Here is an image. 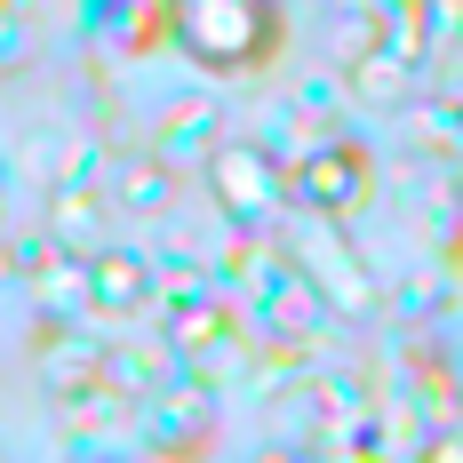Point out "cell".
<instances>
[{"label": "cell", "mask_w": 463, "mask_h": 463, "mask_svg": "<svg viewBox=\"0 0 463 463\" xmlns=\"http://www.w3.org/2000/svg\"><path fill=\"white\" fill-rule=\"evenodd\" d=\"M184 33L208 64H248V56H272V8L264 0H184Z\"/></svg>", "instance_id": "6da1fadb"}, {"label": "cell", "mask_w": 463, "mask_h": 463, "mask_svg": "<svg viewBox=\"0 0 463 463\" xmlns=\"http://www.w3.org/2000/svg\"><path fill=\"white\" fill-rule=\"evenodd\" d=\"M216 200H224L240 224L272 216V200H279L272 160H264V152H248V144H224V152H216Z\"/></svg>", "instance_id": "7a4b0ae2"}, {"label": "cell", "mask_w": 463, "mask_h": 463, "mask_svg": "<svg viewBox=\"0 0 463 463\" xmlns=\"http://www.w3.org/2000/svg\"><path fill=\"white\" fill-rule=\"evenodd\" d=\"M304 192H312L320 208H352V200H368V160H360L352 144H335V152H320V160L304 168Z\"/></svg>", "instance_id": "3957f363"}, {"label": "cell", "mask_w": 463, "mask_h": 463, "mask_svg": "<svg viewBox=\"0 0 463 463\" xmlns=\"http://www.w3.org/2000/svg\"><path fill=\"white\" fill-rule=\"evenodd\" d=\"M89 304H104V312L144 304V264H137V256H96V264H89Z\"/></svg>", "instance_id": "277c9868"}, {"label": "cell", "mask_w": 463, "mask_h": 463, "mask_svg": "<svg viewBox=\"0 0 463 463\" xmlns=\"http://www.w3.org/2000/svg\"><path fill=\"white\" fill-rule=\"evenodd\" d=\"M176 352H232V312H216V304L176 312Z\"/></svg>", "instance_id": "5b68a950"}, {"label": "cell", "mask_w": 463, "mask_h": 463, "mask_svg": "<svg viewBox=\"0 0 463 463\" xmlns=\"http://www.w3.org/2000/svg\"><path fill=\"white\" fill-rule=\"evenodd\" d=\"M120 200H128V208H160V200H168V168H160V160L128 168V176H120Z\"/></svg>", "instance_id": "8992f818"}, {"label": "cell", "mask_w": 463, "mask_h": 463, "mask_svg": "<svg viewBox=\"0 0 463 463\" xmlns=\"http://www.w3.org/2000/svg\"><path fill=\"white\" fill-rule=\"evenodd\" d=\"M216 137V120H208V104H192V112H176L168 128H160V152H184V144H208Z\"/></svg>", "instance_id": "52a82bcc"}, {"label": "cell", "mask_w": 463, "mask_h": 463, "mask_svg": "<svg viewBox=\"0 0 463 463\" xmlns=\"http://www.w3.org/2000/svg\"><path fill=\"white\" fill-rule=\"evenodd\" d=\"M400 89H408V56H392V64L368 56V64H360V96H400Z\"/></svg>", "instance_id": "ba28073f"}, {"label": "cell", "mask_w": 463, "mask_h": 463, "mask_svg": "<svg viewBox=\"0 0 463 463\" xmlns=\"http://www.w3.org/2000/svg\"><path fill=\"white\" fill-rule=\"evenodd\" d=\"M56 224H64L72 240H80V248H89V240H96V200H89V192H72V200H56Z\"/></svg>", "instance_id": "9c48e42d"}, {"label": "cell", "mask_w": 463, "mask_h": 463, "mask_svg": "<svg viewBox=\"0 0 463 463\" xmlns=\"http://www.w3.org/2000/svg\"><path fill=\"white\" fill-rule=\"evenodd\" d=\"M0 64H24V24H0Z\"/></svg>", "instance_id": "30bf717a"}]
</instances>
